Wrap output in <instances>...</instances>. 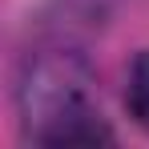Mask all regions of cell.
<instances>
[{
	"mask_svg": "<svg viewBox=\"0 0 149 149\" xmlns=\"http://www.w3.org/2000/svg\"><path fill=\"white\" fill-rule=\"evenodd\" d=\"M16 97H20V113H24L32 137H36L40 129H49L52 121H61V117L77 113V109L93 105L89 93H85V69H81V61L69 56V52L28 61Z\"/></svg>",
	"mask_w": 149,
	"mask_h": 149,
	"instance_id": "1",
	"label": "cell"
},
{
	"mask_svg": "<svg viewBox=\"0 0 149 149\" xmlns=\"http://www.w3.org/2000/svg\"><path fill=\"white\" fill-rule=\"evenodd\" d=\"M125 109H129V117L141 125V129H149V49L137 52V61H133V69H129Z\"/></svg>",
	"mask_w": 149,
	"mask_h": 149,
	"instance_id": "3",
	"label": "cell"
},
{
	"mask_svg": "<svg viewBox=\"0 0 149 149\" xmlns=\"http://www.w3.org/2000/svg\"><path fill=\"white\" fill-rule=\"evenodd\" d=\"M40 145H109L113 141V129L105 125V117L97 113V105H85L69 117L52 121L49 129L36 133Z\"/></svg>",
	"mask_w": 149,
	"mask_h": 149,
	"instance_id": "2",
	"label": "cell"
}]
</instances>
